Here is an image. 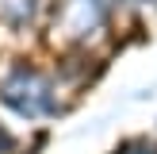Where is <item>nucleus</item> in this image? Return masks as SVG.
<instances>
[{
    "instance_id": "4",
    "label": "nucleus",
    "mask_w": 157,
    "mask_h": 154,
    "mask_svg": "<svg viewBox=\"0 0 157 154\" xmlns=\"http://www.w3.org/2000/svg\"><path fill=\"white\" fill-rule=\"evenodd\" d=\"M123 154H153V150H146V146H127Z\"/></svg>"
},
{
    "instance_id": "1",
    "label": "nucleus",
    "mask_w": 157,
    "mask_h": 154,
    "mask_svg": "<svg viewBox=\"0 0 157 154\" xmlns=\"http://www.w3.org/2000/svg\"><path fill=\"white\" fill-rule=\"evenodd\" d=\"M0 100H4L12 112L38 120V116H54L58 96H54V81L35 66H15L12 73L0 81Z\"/></svg>"
},
{
    "instance_id": "3",
    "label": "nucleus",
    "mask_w": 157,
    "mask_h": 154,
    "mask_svg": "<svg viewBox=\"0 0 157 154\" xmlns=\"http://www.w3.org/2000/svg\"><path fill=\"white\" fill-rule=\"evenodd\" d=\"M38 12V0H0V23H27Z\"/></svg>"
},
{
    "instance_id": "2",
    "label": "nucleus",
    "mask_w": 157,
    "mask_h": 154,
    "mask_svg": "<svg viewBox=\"0 0 157 154\" xmlns=\"http://www.w3.org/2000/svg\"><path fill=\"white\" fill-rule=\"evenodd\" d=\"M107 19V0H61V12H58V31L73 43L96 35Z\"/></svg>"
}]
</instances>
